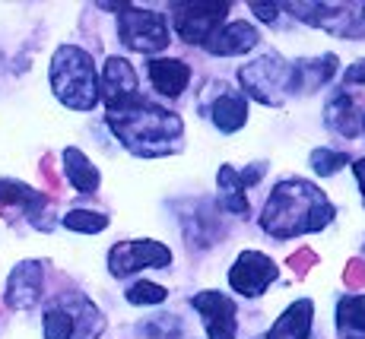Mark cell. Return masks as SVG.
<instances>
[{"mask_svg":"<svg viewBox=\"0 0 365 339\" xmlns=\"http://www.w3.org/2000/svg\"><path fill=\"white\" fill-rule=\"evenodd\" d=\"M331 219L334 207L324 190H318L305 178H289L273 187L261 216V229L286 241V238L308 235V231H321L324 225H331Z\"/></svg>","mask_w":365,"mask_h":339,"instance_id":"cell-1","label":"cell"},{"mask_svg":"<svg viewBox=\"0 0 365 339\" xmlns=\"http://www.w3.org/2000/svg\"><path fill=\"white\" fill-rule=\"evenodd\" d=\"M102 330H105V317L83 295H67V298H61L58 305L45 311L48 339H99Z\"/></svg>","mask_w":365,"mask_h":339,"instance_id":"cell-4","label":"cell"},{"mask_svg":"<svg viewBox=\"0 0 365 339\" xmlns=\"http://www.w3.org/2000/svg\"><path fill=\"white\" fill-rule=\"evenodd\" d=\"M336 333L340 339H365V295H346L336 305Z\"/></svg>","mask_w":365,"mask_h":339,"instance_id":"cell-20","label":"cell"},{"mask_svg":"<svg viewBox=\"0 0 365 339\" xmlns=\"http://www.w3.org/2000/svg\"><path fill=\"white\" fill-rule=\"evenodd\" d=\"M273 279H277V264L261 251H245L242 257L235 260L232 273H229V286H232L238 295H245V298L264 295V288L270 286Z\"/></svg>","mask_w":365,"mask_h":339,"instance_id":"cell-9","label":"cell"},{"mask_svg":"<svg viewBox=\"0 0 365 339\" xmlns=\"http://www.w3.org/2000/svg\"><path fill=\"white\" fill-rule=\"evenodd\" d=\"M353 168H356V178H359V187H362V203H365V159H359Z\"/></svg>","mask_w":365,"mask_h":339,"instance_id":"cell-31","label":"cell"},{"mask_svg":"<svg viewBox=\"0 0 365 339\" xmlns=\"http://www.w3.org/2000/svg\"><path fill=\"white\" fill-rule=\"evenodd\" d=\"M194 311H200L203 327H207L210 339H235L238 330V311L235 301L222 292H200L191 298Z\"/></svg>","mask_w":365,"mask_h":339,"instance_id":"cell-10","label":"cell"},{"mask_svg":"<svg viewBox=\"0 0 365 339\" xmlns=\"http://www.w3.org/2000/svg\"><path fill=\"white\" fill-rule=\"evenodd\" d=\"M48 207V197H41L38 190H32L29 184H23V181H0V216H10L13 213H26L32 219L35 225H38V216L45 213Z\"/></svg>","mask_w":365,"mask_h":339,"instance_id":"cell-14","label":"cell"},{"mask_svg":"<svg viewBox=\"0 0 365 339\" xmlns=\"http://www.w3.org/2000/svg\"><path fill=\"white\" fill-rule=\"evenodd\" d=\"M264 165H255L251 172H235L232 165H222L216 181H220L222 190V207L235 216H248V197H245V187H251L255 181H261Z\"/></svg>","mask_w":365,"mask_h":339,"instance_id":"cell-15","label":"cell"},{"mask_svg":"<svg viewBox=\"0 0 365 339\" xmlns=\"http://www.w3.org/2000/svg\"><path fill=\"white\" fill-rule=\"evenodd\" d=\"M216 95L213 105H207L210 118H213V124L220 127L222 133H235L238 127H245L248 121V98L242 93H235V89H229L226 83H216V86H210Z\"/></svg>","mask_w":365,"mask_h":339,"instance_id":"cell-13","label":"cell"},{"mask_svg":"<svg viewBox=\"0 0 365 339\" xmlns=\"http://www.w3.org/2000/svg\"><path fill=\"white\" fill-rule=\"evenodd\" d=\"M108 127L133 155H143V159L178 152L181 137H185L181 118L165 108H156L146 98H133L124 108L108 111Z\"/></svg>","mask_w":365,"mask_h":339,"instance_id":"cell-2","label":"cell"},{"mask_svg":"<svg viewBox=\"0 0 365 339\" xmlns=\"http://www.w3.org/2000/svg\"><path fill=\"white\" fill-rule=\"evenodd\" d=\"M312 317H314V305L308 298H302L277 317L270 333L279 339H308L312 336Z\"/></svg>","mask_w":365,"mask_h":339,"instance_id":"cell-18","label":"cell"},{"mask_svg":"<svg viewBox=\"0 0 365 339\" xmlns=\"http://www.w3.org/2000/svg\"><path fill=\"white\" fill-rule=\"evenodd\" d=\"M362 10H365V4H362ZM362 19H365V13H362Z\"/></svg>","mask_w":365,"mask_h":339,"instance_id":"cell-33","label":"cell"},{"mask_svg":"<svg viewBox=\"0 0 365 339\" xmlns=\"http://www.w3.org/2000/svg\"><path fill=\"white\" fill-rule=\"evenodd\" d=\"M334 70H336L334 54H324V58H318V61H299L296 67H292V86L302 89V93H312L321 83L331 80Z\"/></svg>","mask_w":365,"mask_h":339,"instance_id":"cell-21","label":"cell"},{"mask_svg":"<svg viewBox=\"0 0 365 339\" xmlns=\"http://www.w3.org/2000/svg\"><path fill=\"white\" fill-rule=\"evenodd\" d=\"M99 95H105V105L108 111H118L124 105H130L133 98H140L137 93V73L124 58H108L102 70V86Z\"/></svg>","mask_w":365,"mask_h":339,"instance_id":"cell-11","label":"cell"},{"mask_svg":"<svg viewBox=\"0 0 365 339\" xmlns=\"http://www.w3.org/2000/svg\"><path fill=\"white\" fill-rule=\"evenodd\" d=\"M314 264H318V254H314L312 247H299V251L289 257V270L296 273V279H305Z\"/></svg>","mask_w":365,"mask_h":339,"instance_id":"cell-26","label":"cell"},{"mask_svg":"<svg viewBox=\"0 0 365 339\" xmlns=\"http://www.w3.org/2000/svg\"><path fill=\"white\" fill-rule=\"evenodd\" d=\"M41 174H45V181H48V190H61V178H58V172H54V155L41 159Z\"/></svg>","mask_w":365,"mask_h":339,"instance_id":"cell-28","label":"cell"},{"mask_svg":"<svg viewBox=\"0 0 365 339\" xmlns=\"http://www.w3.org/2000/svg\"><path fill=\"white\" fill-rule=\"evenodd\" d=\"M251 10H255L257 19H264V23H273V19H277V4H261V0H251Z\"/></svg>","mask_w":365,"mask_h":339,"instance_id":"cell-29","label":"cell"},{"mask_svg":"<svg viewBox=\"0 0 365 339\" xmlns=\"http://www.w3.org/2000/svg\"><path fill=\"white\" fill-rule=\"evenodd\" d=\"M346 83H365V61H359L356 67L346 70Z\"/></svg>","mask_w":365,"mask_h":339,"instance_id":"cell-30","label":"cell"},{"mask_svg":"<svg viewBox=\"0 0 365 339\" xmlns=\"http://www.w3.org/2000/svg\"><path fill=\"white\" fill-rule=\"evenodd\" d=\"M324 121H327V127H331L334 133H340V137H346V140H353L356 133H359V115H356V102L346 93H340V95L331 98Z\"/></svg>","mask_w":365,"mask_h":339,"instance_id":"cell-22","label":"cell"},{"mask_svg":"<svg viewBox=\"0 0 365 339\" xmlns=\"http://www.w3.org/2000/svg\"><path fill=\"white\" fill-rule=\"evenodd\" d=\"M172 23L175 32L187 41V45H207L213 32H220L222 19L229 13L226 0H187V4H172Z\"/></svg>","mask_w":365,"mask_h":339,"instance_id":"cell-7","label":"cell"},{"mask_svg":"<svg viewBox=\"0 0 365 339\" xmlns=\"http://www.w3.org/2000/svg\"><path fill=\"white\" fill-rule=\"evenodd\" d=\"M64 229L83 231V235H96V231L108 229V216L93 213V209H70V213L64 216Z\"/></svg>","mask_w":365,"mask_h":339,"instance_id":"cell-23","label":"cell"},{"mask_svg":"<svg viewBox=\"0 0 365 339\" xmlns=\"http://www.w3.org/2000/svg\"><path fill=\"white\" fill-rule=\"evenodd\" d=\"M257 29L251 23H226L220 32H213V38L207 41V51L216 58H232V54H245L257 45Z\"/></svg>","mask_w":365,"mask_h":339,"instance_id":"cell-16","label":"cell"},{"mask_svg":"<svg viewBox=\"0 0 365 339\" xmlns=\"http://www.w3.org/2000/svg\"><path fill=\"white\" fill-rule=\"evenodd\" d=\"M64 172H67V181L73 184L80 194H96L99 190V168L86 159L76 146H67L64 150Z\"/></svg>","mask_w":365,"mask_h":339,"instance_id":"cell-19","label":"cell"},{"mask_svg":"<svg viewBox=\"0 0 365 339\" xmlns=\"http://www.w3.org/2000/svg\"><path fill=\"white\" fill-rule=\"evenodd\" d=\"M51 89L67 108L93 111L99 105V76L93 58L76 45L58 48L51 58Z\"/></svg>","mask_w":365,"mask_h":339,"instance_id":"cell-3","label":"cell"},{"mask_svg":"<svg viewBox=\"0 0 365 339\" xmlns=\"http://www.w3.org/2000/svg\"><path fill=\"white\" fill-rule=\"evenodd\" d=\"M150 266L153 270H168L172 266V251L159 241H150V238H143V241H121L108 251V270L118 279L130 276L137 270H150Z\"/></svg>","mask_w":365,"mask_h":339,"instance_id":"cell-8","label":"cell"},{"mask_svg":"<svg viewBox=\"0 0 365 339\" xmlns=\"http://www.w3.org/2000/svg\"><path fill=\"white\" fill-rule=\"evenodd\" d=\"M346 162H349L346 152H334V150H314L312 152V168L318 174H324V178H327V174H336L343 165H346Z\"/></svg>","mask_w":365,"mask_h":339,"instance_id":"cell-25","label":"cell"},{"mask_svg":"<svg viewBox=\"0 0 365 339\" xmlns=\"http://www.w3.org/2000/svg\"><path fill=\"white\" fill-rule=\"evenodd\" d=\"M343 282H346L349 288H365V260H349L346 270H343Z\"/></svg>","mask_w":365,"mask_h":339,"instance_id":"cell-27","label":"cell"},{"mask_svg":"<svg viewBox=\"0 0 365 339\" xmlns=\"http://www.w3.org/2000/svg\"><path fill=\"white\" fill-rule=\"evenodd\" d=\"M165 288L156 286V282H133V286L128 288V301L130 305H163L165 301Z\"/></svg>","mask_w":365,"mask_h":339,"instance_id":"cell-24","label":"cell"},{"mask_svg":"<svg viewBox=\"0 0 365 339\" xmlns=\"http://www.w3.org/2000/svg\"><path fill=\"white\" fill-rule=\"evenodd\" d=\"M261 339H279V336H273V333H264Z\"/></svg>","mask_w":365,"mask_h":339,"instance_id":"cell-32","label":"cell"},{"mask_svg":"<svg viewBox=\"0 0 365 339\" xmlns=\"http://www.w3.org/2000/svg\"><path fill=\"white\" fill-rule=\"evenodd\" d=\"M245 93L251 98H257L261 105H283L286 95L296 93L292 86V67L286 63L279 54H264V58L245 63L238 70Z\"/></svg>","mask_w":365,"mask_h":339,"instance_id":"cell-5","label":"cell"},{"mask_svg":"<svg viewBox=\"0 0 365 339\" xmlns=\"http://www.w3.org/2000/svg\"><path fill=\"white\" fill-rule=\"evenodd\" d=\"M150 83L159 95L178 98L191 83V67L185 61H172V58H156L150 61Z\"/></svg>","mask_w":365,"mask_h":339,"instance_id":"cell-17","label":"cell"},{"mask_svg":"<svg viewBox=\"0 0 365 339\" xmlns=\"http://www.w3.org/2000/svg\"><path fill=\"white\" fill-rule=\"evenodd\" d=\"M41 298V264L38 260H23L13 266L10 279H6V305L26 311Z\"/></svg>","mask_w":365,"mask_h":339,"instance_id":"cell-12","label":"cell"},{"mask_svg":"<svg viewBox=\"0 0 365 339\" xmlns=\"http://www.w3.org/2000/svg\"><path fill=\"white\" fill-rule=\"evenodd\" d=\"M118 32H121V41L130 48V51L140 54H156L168 48V23L163 13L156 10H140V6H118Z\"/></svg>","mask_w":365,"mask_h":339,"instance_id":"cell-6","label":"cell"}]
</instances>
